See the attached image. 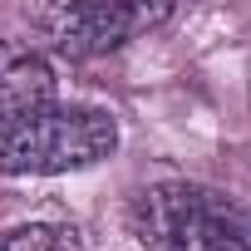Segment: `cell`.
Listing matches in <instances>:
<instances>
[{
    "mask_svg": "<svg viewBox=\"0 0 251 251\" xmlns=\"http://www.w3.org/2000/svg\"><path fill=\"white\" fill-rule=\"evenodd\" d=\"M118 148V123L89 103H50L10 128H0V173L10 177H54L84 173Z\"/></svg>",
    "mask_w": 251,
    "mask_h": 251,
    "instance_id": "cell-2",
    "label": "cell"
},
{
    "mask_svg": "<svg viewBox=\"0 0 251 251\" xmlns=\"http://www.w3.org/2000/svg\"><path fill=\"white\" fill-rule=\"evenodd\" d=\"M143 251H251V207L202 182H153L128 207Z\"/></svg>",
    "mask_w": 251,
    "mask_h": 251,
    "instance_id": "cell-1",
    "label": "cell"
},
{
    "mask_svg": "<svg viewBox=\"0 0 251 251\" xmlns=\"http://www.w3.org/2000/svg\"><path fill=\"white\" fill-rule=\"evenodd\" d=\"M0 251H79V236L69 226H50V222H30L0 236Z\"/></svg>",
    "mask_w": 251,
    "mask_h": 251,
    "instance_id": "cell-5",
    "label": "cell"
},
{
    "mask_svg": "<svg viewBox=\"0 0 251 251\" xmlns=\"http://www.w3.org/2000/svg\"><path fill=\"white\" fill-rule=\"evenodd\" d=\"M54 103V69L40 50L0 40V128Z\"/></svg>",
    "mask_w": 251,
    "mask_h": 251,
    "instance_id": "cell-4",
    "label": "cell"
},
{
    "mask_svg": "<svg viewBox=\"0 0 251 251\" xmlns=\"http://www.w3.org/2000/svg\"><path fill=\"white\" fill-rule=\"evenodd\" d=\"M173 10L168 5H54V10H40V30L54 40L59 54L69 59H94V54H108L118 50L123 40H133L138 30H153L163 25Z\"/></svg>",
    "mask_w": 251,
    "mask_h": 251,
    "instance_id": "cell-3",
    "label": "cell"
}]
</instances>
